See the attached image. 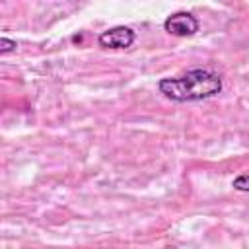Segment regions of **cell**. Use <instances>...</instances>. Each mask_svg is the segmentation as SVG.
I'll return each instance as SVG.
<instances>
[{"instance_id":"cell-1","label":"cell","mask_w":249,"mask_h":249,"mask_svg":"<svg viewBox=\"0 0 249 249\" xmlns=\"http://www.w3.org/2000/svg\"><path fill=\"white\" fill-rule=\"evenodd\" d=\"M224 84L218 72L208 68H195L175 78H161L158 82L160 93L177 103L202 101L222 91Z\"/></svg>"},{"instance_id":"cell-2","label":"cell","mask_w":249,"mask_h":249,"mask_svg":"<svg viewBox=\"0 0 249 249\" xmlns=\"http://www.w3.org/2000/svg\"><path fill=\"white\" fill-rule=\"evenodd\" d=\"M198 27L200 23L191 12H175L163 21V29L175 37H191L198 31Z\"/></svg>"},{"instance_id":"cell-3","label":"cell","mask_w":249,"mask_h":249,"mask_svg":"<svg viewBox=\"0 0 249 249\" xmlns=\"http://www.w3.org/2000/svg\"><path fill=\"white\" fill-rule=\"evenodd\" d=\"M134 41H136V33H134V29H130L126 25L109 27L107 31L99 33V37H97V43L103 49H128V47H132Z\"/></svg>"},{"instance_id":"cell-4","label":"cell","mask_w":249,"mask_h":249,"mask_svg":"<svg viewBox=\"0 0 249 249\" xmlns=\"http://www.w3.org/2000/svg\"><path fill=\"white\" fill-rule=\"evenodd\" d=\"M231 187L239 193H249V173H241L231 181Z\"/></svg>"},{"instance_id":"cell-5","label":"cell","mask_w":249,"mask_h":249,"mask_svg":"<svg viewBox=\"0 0 249 249\" xmlns=\"http://www.w3.org/2000/svg\"><path fill=\"white\" fill-rule=\"evenodd\" d=\"M18 49V43L14 39H8V37H0V56H6L8 53L16 51Z\"/></svg>"}]
</instances>
